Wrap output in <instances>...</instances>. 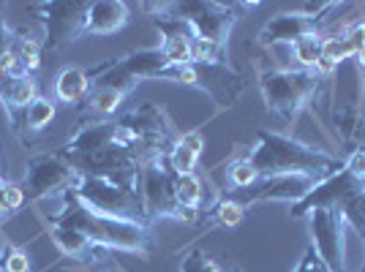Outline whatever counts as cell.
I'll return each mask as SVG.
<instances>
[{
  "mask_svg": "<svg viewBox=\"0 0 365 272\" xmlns=\"http://www.w3.org/2000/svg\"><path fill=\"white\" fill-rule=\"evenodd\" d=\"M55 115H58V101H55V98H46V95H38V98H36L25 112H19L9 125H11V131H14L22 142H33L49 122L55 120Z\"/></svg>",
  "mask_w": 365,
  "mask_h": 272,
  "instance_id": "cell-20",
  "label": "cell"
},
{
  "mask_svg": "<svg viewBox=\"0 0 365 272\" xmlns=\"http://www.w3.org/2000/svg\"><path fill=\"white\" fill-rule=\"evenodd\" d=\"M344 172H349L351 177H357V180H365V150L349 152L344 158Z\"/></svg>",
  "mask_w": 365,
  "mask_h": 272,
  "instance_id": "cell-36",
  "label": "cell"
},
{
  "mask_svg": "<svg viewBox=\"0 0 365 272\" xmlns=\"http://www.w3.org/2000/svg\"><path fill=\"white\" fill-rule=\"evenodd\" d=\"M322 182V177L317 174H273V177H262L259 182H254L251 188L243 191H229L227 197H232L235 202H240L245 210L257 207V204H267V202H284V204H300L317 185Z\"/></svg>",
  "mask_w": 365,
  "mask_h": 272,
  "instance_id": "cell-12",
  "label": "cell"
},
{
  "mask_svg": "<svg viewBox=\"0 0 365 272\" xmlns=\"http://www.w3.org/2000/svg\"><path fill=\"white\" fill-rule=\"evenodd\" d=\"M74 197L91 207L98 215H109V218H123V221H134V224H148L145 218V207L139 199L137 185H118V182L98 180V177H79L74 188Z\"/></svg>",
  "mask_w": 365,
  "mask_h": 272,
  "instance_id": "cell-9",
  "label": "cell"
},
{
  "mask_svg": "<svg viewBox=\"0 0 365 272\" xmlns=\"http://www.w3.org/2000/svg\"><path fill=\"white\" fill-rule=\"evenodd\" d=\"M49 224L74 229L82 237H88L91 242L107 248L112 253H131V256H142V258H150L155 253L153 226L134 224V221H123V218L98 215L91 207H85L74 197V191H68L61 199V212H55L49 218Z\"/></svg>",
  "mask_w": 365,
  "mask_h": 272,
  "instance_id": "cell-2",
  "label": "cell"
},
{
  "mask_svg": "<svg viewBox=\"0 0 365 272\" xmlns=\"http://www.w3.org/2000/svg\"><path fill=\"white\" fill-rule=\"evenodd\" d=\"M341 36L349 41L354 55H360L365 49V22H349V25L341 31Z\"/></svg>",
  "mask_w": 365,
  "mask_h": 272,
  "instance_id": "cell-35",
  "label": "cell"
},
{
  "mask_svg": "<svg viewBox=\"0 0 365 272\" xmlns=\"http://www.w3.org/2000/svg\"><path fill=\"white\" fill-rule=\"evenodd\" d=\"M88 9L91 3L85 0H46V3L28 6V11L41 22V38H44V49L49 52H58L63 46L85 38Z\"/></svg>",
  "mask_w": 365,
  "mask_h": 272,
  "instance_id": "cell-7",
  "label": "cell"
},
{
  "mask_svg": "<svg viewBox=\"0 0 365 272\" xmlns=\"http://www.w3.org/2000/svg\"><path fill=\"white\" fill-rule=\"evenodd\" d=\"M199 152H194L191 147H185L180 142V136H178V142L172 145V150H169L167 155V161H169V167H172V172L175 174H194L199 167Z\"/></svg>",
  "mask_w": 365,
  "mask_h": 272,
  "instance_id": "cell-29",
  "label": "cell"
},
{
  "mask_svg": "<svg viewBox=\"0 0 365 272\" xmlns=\"http://www.w3.org/2000/svg\"><path fill=\"white\" fill-rule=\"evenodd\" d=\"M61 152L85 177H98V180L118 182V185H137L139 164L118 142L115 120L76 128L71 139L61 147Z\"/></svg>",
  "mask_w": 365,
  "mask_h": 272,
  "instance_id": "cell-1",
  "label": "cell"
},
{
  "mask_svg": "<svg viewBox=\"0 0 365 272\" xmlns=\"http://www.w3.org/2000/svg\"><path fill=\"white\" fill-rule=\"evenodd\" d=\"M322 58H327V61H333L338 66V63L354 58V52H351L349 41L341 33H333V36H324L322 38Z\"/></svg>",
  "mask_w": 365,
  "mask_h": 272,
  "instance_id": "cell-32",
  "label": "cell"
},
{
  "mask_svg": "<svg viewBox=\"0 0 365 272\" xmlns=\"http://www.w3.org/2000/svg\"><path fill=\"white\" fill-rule=\"evenodd\" d=\"M91 93V76H88V68H79V66H68L63 68L58 79H55V101L58 104H82L85 95Z\"/></svg>",
  "mask_w": 365,
  "mask_h": 272,
  "instance_id": "cell-22",
  "label": "cell"
},
{
  "mask_svg": "<svg viewBox=\"0 0 365 272\" xmlns=\"http://www.w3.org/2000/svg\"><path fill=\"white\" fill-rule=\"evenodd\" d=\"M292 272H333L327 264H324V258L317 253V248L308 242L303 251V256H300V261H297V267Z\"/></svg>",
  "mask_w": 365,
  "mask_h": 272,
  "instance_id": "cell-34",
  "label": "cell"
},
{
  "mask_svg": "<svg viewBox=\"0 0 365 272\" xmlns=\"http://www.w3.org/2000/svg\"><path fill=\"white\" fill-rule=\"evenodd\" d=\"M38 95L41 90H38L36 76H3L0 79V104H3L9 122L14 120L19 112H25Z\"/></svg>",
  "mask_w": 365,
  "mask_h": 272,
  "instance_id": "cell-19",
  "label": "cell"
},
{
  "mask_svg": "<svg viewBox=\"0 0 365 272\" xmlns=\"http://www.w3.org/2000/svg\"><path fill=\"white\" fill-rule=\"evenodd\" d=\"M125 104V95L112 90L107 85H93L91 93L85 95V101L76 109V125H96V122L115 120V115Z\"/></svg>",
  "mask_w": 365,
  "mask_h": 272,
  "instance_id": "cell-17",
  "label": "cell"
},
{
  "mask_svg": "<svg viewBox=\"0 0 365 272\" xmlns=\"http://www.w3.org/2000/svg\"><path fill=\"white\" fill-rule=\"evenodd\" d=\"M115 128H118V142L137 158L139 167L169 155L172 145L180 136L175 131V122L167 115V109L155 106L153 101H142L120 112L115 117Z\"/></svg>",
  "mask_w": 365,
  "mask_h": 272,
  "instance_id": "cell-4",
  "label": "cell"
},
{
  "mask_svg": "<svg viewBox=\"0 0 365 272\" xmlns=\"http://www.w3.org/2000/svg\"><path fill=\"white\" fill-rule=\"evenodd\" d=\"M0 226H3V224H0ZM3 242H6V237H3V234H0V248H3Z\"/></svg>",
  "mask_w": 365,
  "mask_h": 272,
  "instance_id": "cell-42",
  "label": "cell"
},
{
  "mask_svg": "<svg viewBox=\"0 0 365 272\" xmlns=\"http://www.w3.org/2000/svg\"><path fill=\"white\" fill-rule=\"evenodd\" d=\"M3 76H6V71H3V61H0V79H3Z\"/></svg>",
  "mask_w": 365,
  "mask_h": 272,
  "instance_id": "cell-41",
  "label": "cell"
},
{
  "mask_svg": "<svg viewBox=\"0 0 365 272\" xmlns=\"http://www.w3.org/2000/svg\"><path fill=\"white\" fill-rule=\"evenodd\" d=\"M175 199L180 202L182 207H191L199 212L213 210V202L205 194V180L194 174H175Z\"/></svg>",
  "mask_w": 365,
  "mask_h": 272,
  "instance_id": "cell-23",
  "label": "cell"
},
{
  "mask_svg": "<svg viewBox=\"0 0 365 272\" xmlns=\"http://www.w3.org/2000/svg\"><path fill=\"white\" fill-rule=\"evenodd\" d=\"M227 180H229V188L232 191H243V188H251L254 182H259V172L251 164H248V158H237V161H232L227 167Z\"/></svg>",
  "mask_w": 365,
  "mask_h": 272,
  "instance_id": "cell-30",
  "label": "cell"
},
{
  "mask_svg": "<svg viewBox=\"0 0 365 272\" xmlns=\"http://www.w3.org/2000/svg\"><path fill=\"white\" fill-rule=\"evenodd\" d=\"M333 125L335 134L341 139V145L349 152L365 150V112L357 106H338L333 112Z\"/></svg>",
  "mask_w": 365,
  "mask_h": 272,
  "instance_id": "cell-21",
  "label": "cell"
},
{
  "mask_svg": "<svg viewBox=\"0 0 365 272\" xmlns=\"http://www.w3.org/2000/svg\"><path fill=\"white\" fill-rule=\"evenodd\" d=\"M98 272H125V270H120V267H101Z\"/></svg>",
  "mask_w": 365,
  "mask_h": 272,
  "instance_id": "cell-38",
  "label": "cell"
},
{
  "mask_svg": "<svg viewBox=\"0 0 365 272\" xmlns=\"http://www.w3.org/2000/svg\"><path fill=\"white\" fill-rule=\"evenodd\" d=\"M128 19H131L128 3H123V0H93L91 9H88L85 36H96V38L115 36L128 25Z\"/></svg>",
  "mask_w": 365,
  "mask_h": 272,
  "instance_id": "cell-18",
  "label": "cell"
},
{
  "mask_svg": "<svg viewBox=\"0 0 365 272\" xmlns=\"http://www.w3.org/2000/svg\"><path fill=\"white\" fill-rule=\"evenodd\" d=\"M28 204V197H25V188L22 182H11V180H0V224H6L14 212H19Z\"/></svg>",
  "mask_w": 365,
  "mask_h": 272,
  "instance_id": "cell-26",
  "label": "cell"
},
{
  "mask_svg": "<svg viewBox=\"0 0 365 272\" xmlns=\"http://www.w3.org/2000/svg\"><path fill=\"white\" fill-rule=\"evenodd\" d=\"M79 177L82 174L63 158L61 150H44L28 158L22 188H25L28 202L63 199L68 191H74Z\"/></svg>",
  "mask_w": 365,
  "mask_h": 272,
  "instance_id": "cell-10",
  "label": "cell"
},
{
  "mask_svg": "<svg viewBox=\"0 0 365 272\" xmlns=\"http://www.w3.org/2000/svg\"><path fill=\"white\" fill-rule=\"evenodd\" d=\"M344 9V3H305L297 11L270 16L257 36V44L270 49L278 44H294L308 36H322V28L327 25V19Z\"/></svg>",
  "mask_w": 365,
  "mask_h": 272,
  "instance_id": "cell-8",
  "label": "cell"
},
{
  "mask_svg": "<svg viewBox=\"0 0 365 272\" xmlns=\"http://www.w3.org/2000/svg\"><path fill=\"white\" fill-rule=\"evenodd\" d=\"M245 158L259 172V177L297 172V174H317L322 180H327L344 169V158L275 131H257V145L248 150Z\"/></svg>",
  "mask_w": 365,
  "mask_h": 272,
  "instance_id": "cell-3",
  "label": "cell"
},
{
  "mask_svg": "<svg viewBox=\"0 0 365 272\" xmlns=\"http://www.w3.org/2000/svg\"><path fill=\"white\" fill-rule=\"evenodd\" d=\"M0 180H6V174H3V150H0Z\"/></svg>",
  "mask_w": 365,
  "mask_h": 272,
  "instance_id": "cell-39",
  "label": "cell"
},
{
  "mask_svg": "<svg viewBox=\"0 0 365 272\" xmlns=\"http://www.w3.org/2000/svg\"><path fill=\"white\" fill-rule=\"evenodd\" d=\"M322 88H324V79L303 68H294V71L264 68L259 74V90H262L267 112H273L287 125H294L303 112H308L319 101Z\"/></svg>",
  "mask_w": 365,
  "mask_h": 272,
  "instance_id": "cell-5",
  "label": "cell"
},
{
  "mask_svg": "<svg viewBox=\"0 0 365 272\" xmlns=\"http://www.w3.org/2000/svg\"><path fill=\"white\" fill-rule=\"evenodd\" d=\"M44 58V41L36 38L28 28H14V38L9 52L3 55L6 76H36Z\"/></svg>",
  "mask_w": 365,
  "mask_h": 272,
  "instance_id": "cell-16",
  "label": "cell"
},
{
  "mask_svg": "<svg viewBox=\"0 0 365 272\" xmlns=\"http://www.w3.org/2000/svg\"><path fill=\"white\" fill-rule=\"evenodd\" d=\"M182 19L194 38L215 41L229 46V33L237 25L240 11L237 3H218V0H182V3H167V14Z\"/></svg>",
  "mask_w": 365,
  "mask_h": 272,
  "instance_id": "cell-11",
  "label": "cell"
},
{
  "mask_svg": "<svg viewBox=\"0 0 365 272\" xmlns=\"http://www.w3.org/2000/svg\"><path fill=\"white\" fill-rule=\"evenodd\" d=\"M322 38L324 36H308V38H300L292 44V55L300 63L303 71H314V66L322 61Z\"/></svg>",
  "mask_w": 365,
  "mask_h": 272,
  "instance_id": "cell-27",
  "label": "cell"
},
{
  "mask_svg": "<svg viewBox=\"0 0 365 272\" xmlns=\"http://www.w3.org/2000/svg\"><path fill=\"white\" fill-rule=\"evenodd\" d=\"M338 210H341V215H344L346 226L354 229V231L365 240V191L363 194H357V197L346 199Z\"/></svg>",
  "mask_w": 365,
  "mask_h": 272,
  "instance_id": "cell-31",
  "label": "cell"
},
{
  "mask_svg": "<svg viewBox=\"0 0 365 272\" xmlns=\"http://www.w3.org/2000/svg\"><path fill=\"white\" fill-rule=\"evenodd\" d=\"M137 191L145 207V218L148 224L155 221H178V224H197L202 218L199 210L182 207L175 199V172L169 167L167 155L150 161L145 167H139L137 172Z\"/></svg>",
  "mask_w": 365,
  "mask_h": 272,
  "instance_id": "cell-6",
  "label": "cell"
},
{
  "mask_svg": "<svg viewBox=\"0 0 365 272\" xmlns=\"http://www.w3.org/2000/svg\"><path fill=\"white\" fill-rule=\"evenodd\" d=\"M305 218H308L311 245L324 258V264L333 272H349L346 270V229L349 226L341 210L322 207V210H311Z\"/></svg>",
  "mask_w": 365,
  "mask_h": 272,
  "instance_id": "cell-13",
  "label": "cell"
},
{
  "mask_svg": "<svg viewBox=\"0 0 365 272\" xmlns=\"http://www.w3.org/2000/svg\"><path fill=\"white\" fill-rule=\"evenodd\" d=\"M354 61H357V66H360V68L365 71V49L360 52V55H354Z\"/></svg>",
  "mask_w": 365,
  "mask_h": 272,
  "instance_id": "cell-37",
  "label": "cell"
},
{
  "mask_svg": "<svg viewBox=\"0 0 365 272\" xmlns=\"http://www.w3.org/2000/svg\"><path fill=\"white\" fill-rule=\"evenodd\" d=\"M363 191H365V180H357V177H351L349 172L341 169V172H335L333 177L322 180L300 204H294L292 207V218H305L311 210H322V207H335L338 210L346 199L357 197Z\"/></svg>",
  "mask_w": 365,
  "mask_h": 272,
  "instance_id": "cell-14",
  "label": "cell"
},
{
  "mask_svg": "<svg viewBox=\"0 0 365 272\" xmlns=\"http://www.w3.org/2000/svg\"><path fill=\"white\" fill-rule=\"evenodd\" d=\"M224 272H243L240 267H224Z\"/></svg>",
  "mask_w": 365,
  "mask_h": 272,
  "instance_id": "cell-40",
  "label": "cell"
},
{
  "mask_svg": "<svg viewBox=\"0 0 365 272\" xmlns=\"http://www.w3.org/2000/svg\"><path fill=\"white\" fill-rule=\"evenodd\" d=\"M180 272H224V267L213 256H207L205 251L194 248V251H188L185 258H182Z\"/></svg>",
  "mask_w": 365,
  "mask_h": 272,
  "instance_id": "cell-33",
  "label": "cell"
},
{
  "mask_svg": "<svg viewBox=\"0 0 365 272\" xmlns=\"http://www.w3.org/2000/svg\"><path fill=\"white\" fill-rule=\"evenodd\" d=\"M245 207L240 202H235L232 197H221V202L210 210V226H205V234L210 229H237L245 221Z\"/></svg>",
  "mask_w": 365,
  "mask_h": 272,
  "instance_id": "cell-24",
  "label": "cell"
},
{
  "mask_svg": "<svg viewBox=\"0 0 365 272\" xmlns=\"http://www.w3.org/2000/svg\"><path fill=\"white\" fill-rule=\"evenodd\" d=\"M0 272H33L28 251L9 240L3 242V248H0Z\"/></svg>",
  "mask_w": 365,
  "mask_h": 272,
  "instance_id": "cell-28",
  "label": "cell"
},
{
  "mask_svg": "<svg viewBox=\"0 0 365 272\" xmlns=\"http://www.w3.org/2000/svg\"><path fill=\"white\" fill-rule=\"evenodd\" d=\"M227 44H215V41H205V38H194L191 41V63L194 66H227Z\"/></svg>",
  "mask_w": 365,
  "mask_h": 272,
  "instance_id": "cell-25",
  "label": "cell"
},
{
  "mask_svg": "<svg viewBox=\"0 0 365 272\" xmlns=\"http://www.w3.org/2000/svg\"><path fill=\"white\" fill-rule=\"evenodd\" d=\"M46 226H49V240L58 245L61 256L66 258L71 267H76V270L104 267L109 258L115 256L112 251L101 248V245H96V242H91L88 237H82V234L74 231V229L58 226V224H49V221H46Z\"/></svg>",
  "mask_w": 365,
  "mask_h": 272,
  "instance_id": "cell-15",
  "label": "cell"
},
{
  "mask_svg": "<svg viewBox=\"0 0 365 272\" xmlns=\"http://www.w3.org/2000/svg\"><path fill=\"white\" fill-rule=\"evenodd\" d=\"M360 272H365V264H363V270H360Z\"/></svg>",
  "mask_w": 365,
  "mask_h": 272,
  "instance_id": "cell-43",
  "label": "cell"
}]
</instances>
